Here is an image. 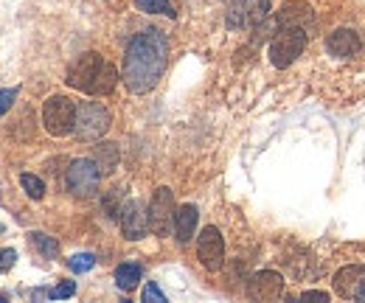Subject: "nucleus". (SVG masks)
I'll return each instance as SVG.
<instances>
[{
  "instance_id": "1",
  "label": "nucleus",
  "mask_w": 365,
  "mask_h": 303,
  "mask_svg": "<svg viewBox=\"0 0 365 303\" xmlns=\"http://www.w3.org/2000/svg\"><path fill=\"white\" fill-rule=\"evenodd\" d=\"M166 62H169V43L163 32L146 28V32L130 40L124 51V65H121V79H124L130 93L143 96L161 82Z\"/></svg>"
},
{
  "instance_id": "2",
  "label": "nucleus",
  "mask_w": 365,
  "mask_h": 303,
  "mask_svg": "<svg viewBox=\"0 0 365 303\" xmlns=\"http://www.w3.org/2000/svg\"><path fill=\"white\" fill-rule=\"evenodd\" d=\"M43 124L54 138H65L76 124V104L68 96H51L43 104Z\"/></svg>"
},
{
  "instance_id": "3",
  "label": "nucleus",
  "mask_w": 365,
  "mask_h": 303,
  "mask_svg": "<svg viewBox=\"0 0 365 303\" xmlns=\"http://www.w3.org/2000/svg\"><path fill=\"white\" fill-rule=\"evenodd\" d=\"M110 130V112L99 101H84L76 107V124L73 132L79 141H99Z\"/></svg>"
},
{
  "instance_id": "4",
  "label": "nucleus",
  "mask_w": 365,
  "mask_h": 303,
  "mask_svg": "<svg viewBox=\"0 0 365 303\" xmlns=\"http://www.w3.org/2000/svg\"><path fill=\"white\" fill-rule=\"evenodd\" d=\"M303 48H307V34H303V28H281L270 43V62L276 68H290L301 56Z\"/></svg>"
},
{
  "instance_id": "5",
  "label": "nucleus",
  "mask_w": 365,
  "mask_h": 303,
  "mask_svg": "<svg viewBox=\"0 0 365 303\" xmlns=\"http://www.w3.org/2000/svg\"><path fill=\"white\" fill-rule=\"evenodd\" d=\"M65 183H68V191L73 197H93L99 191V183H102V169L93 158L73 160L68 169Z\"/></svg>"
},
{
  "instance_id": "6",
  "label": "nucleus",
  "mask_w": 365,
  "mask_h": 303,
  "mask_svg": "<svg viewBox=\"0 0 365 303\" xmlns=\"http://www.w3.org/2000/svg\"><path fill=\"white\" fill-rule=\"evenodd\" d=\"M146 217H149V230L155 236H166L169 233V228L174 222V194H172V189H158L155 191V197H152V202H149Z\"/></svg>"
},
{
  "instance_id": "7",
  "label": "nucleus",
  "mask_w": 365,
  "mask_h": 303,
  "mask_svg": "<svg viewBox=\"0 0 365 303\" xmlns=\"http://www.w3.org/2000/svg\"><path fill=\"white\" fill-rule=\"evenodd\" d=\"M102 65H104V59L99 56V53H82L76 62L68 68V84L73 87V90H82V93H93V82H96V76H99V71H102Z\"/></svg>"
},
{
  "instance_id": "8",
  "label": "nucleus",
  "mask_w": 365,
  "mask_h": 303,
  "mask_svg": "<svg viewBox=\"0 0 365 303\" xmlns=\"http://www.w3.org/2000/svg\"><path fill=\"white\" fill-rule=\"evenodd\" d=\"M197 256H200V264L211 272H217L225 261V241H222V233L217 228H205L197 239Z\"/></svg>"
},
{
  "instance_id": "9",
  "label": "nucleus",
  "mask_w": 365,
  "mask_h": 303,
  "mask_svg": "<svg viewBox=\"0 0 365 303\" xmlns=\"http://www.w3.org/2000/svg\"><path fill=\"white\" fill-rule=\"evenodd\" d=\"M118 219H121V230H124V236L130 241L143 239V233L149 230V217H146V210H143V205L138 199L124 202V208L118 210Z\"/></svg>"
},
{
  "instance_id": "10",
  "label": "nucleus",
  "mask_w": 365,
  "mask_h": 303,
  "mask_svg": "<svg viewBox=\"0 0 365 303\" xmlns=\"http://www.w3.org/2000/svg\"><path fill=\"white\" fill-rule=\"evenodd\" d=\"M281 292H284V278L272 269L256 272L248 284V295L253 300H276V298H281Z\"/></svg>"
},
{
  "instance_id": "11",
  "label": "nucleus",
  "mask_w": 365,
  "mask_h": 303,
  "mask_svg": "<svg viewBox=\"0 0 365 303\" xmlns=\"http://www.w3.org/2000/svg\"><path fill=\"white\" fill-rule=\"evenodd\" d=\"M360 48H362L360 34L351 32V28H338V32H331V34L326 37V51H329L331 56L346 59V56L360 53Z\"/></svg>"
},
{
  "instance_id": "12",
  "label": "nucleus",
  "mask_w": 365,
  "mask_h": 303,
  "mask_svg": "<svg viewBox=\"0 0 365 303\" xmlns=\"http://www.w3.org/2000/svg\"><path fill=\"white\" fill-rule=\"evenodd\" d=\"M362 284H365V267L360 264H349L338 269V276H334V292L340 298H357Z\"/></svg>"
},
{
  "instance_id": "13",
  "label": "nucleus",
  "mask_w": 365,
  "mask_h": 303,
  "mask_svg": "<svg viewBox=\"0 0 365 303\" xmlns=\"http://www.w3.org/2000/svg\"><path fill=\"white\" fill-rule=\"evenodd\" d=\"M312 20V9L303 0H290L279 9V25L281 28H303Z\"/></svg>"
},
{
  "instance_id": "14",
  "label": "nucleus",
  "mask_w": 365,
  "mask_h": 303,
  "mask_svg": "<svg viewBox=\"0 0 365 303\" xmlns=\"http://www.w3.org/2000/svg\"><path fill=\"white\" fill-rule=\"evenodd\" d=\"M197 219H200V214H197L194 205H180V208L174 210V233H177L180 241H189V239L194 236Z\"/></svg>"
},
{
  "instance_id": "15",
  "label": "nucleus",
  "mask_w": 365,
  "mask_h": 303,
  "mask_svg": "<svg viewBox=\"0 0 365 303\" xmlns=\"http://www.w3.org/2000/svg\"><path fill=\"white\" fill-rule=\"evenodd\" d=\"M242 12H245L248 25H261L270 14V0H239Z\"/></svg>"
},
{
  "instance_id": "16",
  "label": "nucleus",
  "mask_w": 365,
  "mask_h": 303,
  "mask_svg": "<svg viewBox=\"0 0 365 303\" xmlns=\"http://www.w3.org/2000/svg\"><path fill=\"white\" fill-rule=\"evenodd\" d=\"M115 82H118V71L110 62H104L99 76H96V82H93V93H90V96H107V93H113Z\"/></svg>"
},
{
  "instance_id": "17",
  "label": "nucleus",
  "mask_w": 365,
  "mask_h": 303,
  "mask_svg": "<svg viewBox=\"0 0 365 303\" xmlns=\"http://www.w3.org/2000/svg\"><path fill=\"white\" fill-rule=\"evenodd\" d=\"M138 281H141V267L138 264H121L115 269V284H118V289L132 292L138 287Z\"/></svg>"
},
{
  "instance_id": "18",
  "label": "nucleus",
  "mask_w": 365,
  "mask_h": 303,
  "mask_svg": "<svg viewBox=\"0 0 365 303\" xmlns=\"http://www.w3.org/2000/svg\"><path fill=\"white\" fill-rule=\"evenodd\" d=\"M93 160L99 163L102 171H113L118 166V146L115 143H99L93 149Z\"/></svg>"
},
{
  "instance_id": "19",
  "label": "nucleus",
  "mask_w": 365,
  "mask_h": 303,
  "mask_svg": "<svg viewBox=\"0 0 365 303\" xmlns=\"http://www.w3.org/2000/svg\"><path fill=\"white\" fill-rule=\"evenodd\" d=\"M20 186H23V191L32 197V199H43L45 197V183H43L37 174H28V171L20 174Z\"/></svg>"
},
{
  "instance_id": "20",
  "label": "nucleus",
  "mask_w": 365,
  "mask_h": 303,
  "mask_svg": "<svg viewBox=\"0 0 365 303\" xmlns=\"http://www.w3.org/2000/svg\"><path fill=\"white\" fill-rule=\"evenodd\" d=\"M135 9H141L143 14H169L174 17V9L169 0H135Z\"/></svg>"
},
{
  "instance_id": "21",
  "label": "nucleus",
  "mask_w": 365,
  "mask_h": 303,
  "mask_svg": "<svg viewBox=\"0 0 365 303\" xmlns=\"http://www.w3.org/2000/svg\"><path fill=\"white\" fill-rule=\"evenodd\" d=\"M32 245L43 253V258H56L59 256V245L45 233H32Z\"/></svg>"
},
{
  "instance_id": "22",
  "label": "nucleus",
  "mask_w": 365,
  "mask_h": 303,
  "mask_svg": "<svg viewBox=\"0 0 365 303\" xmlns=\"http://www.w3.org/2000/svg\"><path fill=\"white\" fill-rule=\"evenodd\" d=\"M93 264H96V256H90V253H76L68 258V267L73 272H87V269H93Z\"/></svg>"
},
{
  "instance_id": "23",
  "label": "nucleus",
  "mask_w": 365,
  "mask_h": 303,
  "mask_svg": "<svg viewBox=\"0 0 365 303\" xmlns=\"http://www.w3.org/2000/svg\"><path fill=\"white\" fill-rule=\"evenodd\" d=\"M14 99H17V87H12V90H0V115H6V112H9V107L14 104Z\"/></svg>"
},
{
  "instance_id": "24",
  "label": "nucleus",
  "mask_w": 365,
  "mask_h": 303,
  "mask_svg": "<svg viewBox=\"0 0 365 303\" xmlns=\"http://www.w3.org/2000/svg\"><path fill=\"white\" fill-rule=\"evenodd\" d=\"M76 292V281H65V284H59L48 292V298H71Z\"/></svg>"
},
{
  "instance_id": "25",
  "label": "nucleus",
  "mask_w": 365,
  "mask_h": 303,
  "mask_svg": "<svg viewBox=\"0 0 365 303\" xmlns=\"http://www.w3.org/2000/svg\"><path fill=\"white\" fill-rule=\"evenodd\" d=\"M143 300H155V303H166V295L155 287V284H146L143 287Z\"/></svg>"
},
{
  "instance_id": "26",
  "label": "nucleus",
  "mask_w": 365,
  "mask_h": 303,
  "mask_svg": "<svg viewBox=\"0 0 365 303\" xmlns=\"http://www.w3.org/2000/svg\"><path fill=\"white\" fill-rule=\"evenodd\" d=\"M14 258H17L14 250H0V272L12 269V267H14Z\"/></svg>"
},
{
  "instance_id": "27",
  "label": "nucleus",
  "mask_w": 365,
  "mask_h": 303,
  "mask_svg": "<svg viewBox=\"0 0 365 303\" xmlns=\"http://www.w3.org/2000/svg\"><path fill=\"white\" fill-rule=\"evenodd\" d=\"M303 298H318V300H329V292H318V289H309V292H303Z\"/></svg>"
},
{
  "instance_id": "28",
  "label": "nucleus",
  "mask_w": 365,
  "mask_h": 303,
  "mask_svg": "<svg viewBox=\"0 0 365 303\" xmlns=\"http://www.w3.org/2000/svg\"><path fill=\"white\" fill-rule=\"evenodd\" d=\"M357 298H360V300H365V284L360 287V292H357Z\"/></svg>"
}]
</instances>
